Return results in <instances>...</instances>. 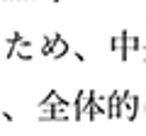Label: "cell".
Instances as JSON below:
<instances>
[]
</instances>
